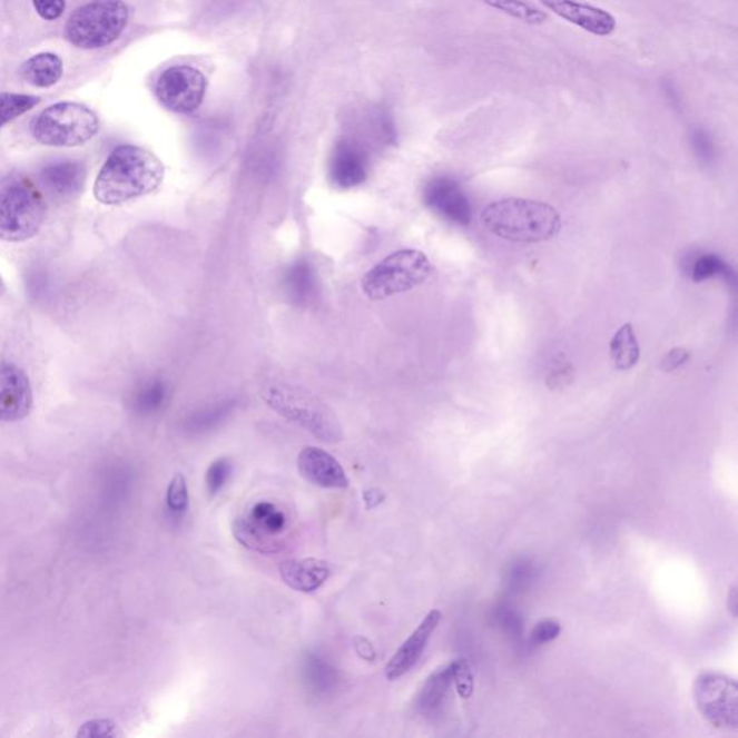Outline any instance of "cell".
Segmentation results:
<instances>
[{
  "label": "cell",
  "mask_w": 738,
  "mask_h": 738,
  "mask_svg": "<svg viewBox=\"0 0 738 738\" xmlns=\"http://www.w3.org/2000/svg\"><path fill=\"white\" fill-rule=\"evenodd\" d=\"M46 218V199L31 179L21 173L0 175V242H28Z\"/></svg>",
  "instance_id": "3957f363"
},
{
  "label": "cell",
  "mask_w": 738,
  "mask_h": 738,
  "mask_svg": "<svg viewBox=\"0 0 738 738\" xmlns=\"http://www.w3.org/2000/svg\"><path fill=\"white\" fill-rule=\"evenodd\" d=\"M424 203L439 217L456 226L468 227L472 222V205L461 184L449 176L430 180L423 193Z\"/></svg>",
  "instance_id": "8fae6325"
},
{
  "label": "cell",
  "mask_w": 738,
  "mask_h": 738,
  "mask_svg": "<svg viewBox=\"0 0 738 738\" xmlns=\"http://www.w3.org/2000/svg\"><path fill=\"white\" fill-rule=\"evenodd\" d=\"M33 405L31 381L26 371L11 363H0V422L27 419Z\"/></svg>",
  "instance_id": "7c38bea8"
},
{
  "label": "cell",
  "mask_w": 738,
  "mask_h": 738,
  "mask_svg": "<svg viewBox=\"0 0 738 738\" xmlns=\"http://www.w3.org/2000/svg\"><path fill=\"white\" fill-rule=\"evenodd\" d=\"M124 0H91L68 19L66 37L82 50H99L114 43L129 23Z\"/></svg>",
  "instance_id": "5b68a950"
},
{
  "label": "cell",
  "mask_w": 738,
  "mask_h": 738,
  "mask_svg": "<svg viewBox=\"0 0 738 738\" xmlns=\"http://www.w3.org/2000/svg\"><path fill=\"white\" fill-rule=\"evenodd\" d=\"M689 358H691V352L678 346V348L669 351L668 354L663 356L661 368L663 373H673V371L681 368Z\"/></svg>",
  "instance_id": "d590c367"
},
{
  "label": "cell",
  "mask_w": 738,
  "mask_h": 738,
  "mask_svg": "<svg viewBox=\"0 0 738 738\" xmlns=\"http://www.w3.org/2000/svg\"><path fill=\"white\" fill-rule=\"evenodd\" d=\"M166 506L175 515H183L189 506V492L187 479L183 473H176L166 491Z\"/></svg>",
  "instance_id": "83f0119b"
},
{
  "label": "cell",
  "mask_w": 738,
  "mask_h": 738,
  "mask_svg": "<svg viewBox=\"0 0 738 738\" xmlns=\"http://www.w3.org/2000/svg\"><path fill=\"white\" fill-rule=\"evenodd\" d=\"M4 292H7V287H4V283L2 281V277H0V296H3Z\"/></svg>",
  "instance_id": "f35d334b"
},
{
  "label": "cell",
  "mask_w": 738,
  "mask_h": 738,
  "mask_svg": "<svg viewBox=\"0 0 738 738\" xmlns=\"http://www.w3.org/2000/svg\"><path fill=\"white\" fill-rule=\"evenodd\" d=\"M168 400V387L163 380H150L134 395V409L139 414H154L164 407Z\"/></svg>",
  "instance_id": "cb8c5ba5"
},
{
  "label": "cell",
  "mask_w": 738,
  "mask_h": 738,
  "mask_svg": "<svg viewBox=\"0 0 738 738\" xmlns=\"http://www.w3.org/2000/svg\"><path fill=\"white\" fill-rule=\"evenodd\" d=\"M317 273L312 263L307 260H297L287 268L285 278H283V288L292 303L297 306L309 305L317 295Z\"/></svg>",
  "instance_id": "d6986e66"
},
{
  "label": "cell",
  "mask_w": 738,
  "mask_h": 738,
  "mask_svg": "<svg viewBox=\"0 0 738 738\" xmlns=\"http://www.w3.org/2000/svg\"><path fill=\"white\" fill-rule=\"evenodd\" d=\"M698 710L714 727L737 730L738 688L735 678L707 672L697 679L693 688Z\"/></svg>",
  "instance_id": "30bf717a"
},
{
  "label": "cell",
  "mask_w": 738,
  "mask_h": 738,
  "mask_svg": "<svg viewBox=\"0 0 738 738\" xmlns=\"http://www.w3.org/2000/svg\"><path fill=\"white\" fill-rule=\"evenodd\" d=\"M164 178L165 166L158 156L139 146H119L97 175L95 197L105 205L129 203L155 193Z\"/></svg>",
  "instance_id": "6da1fadb"
},
{
  "label": "cell",
  "mask_w": 738,
  "mask_h": 738,
  "mask_svg": "<svg viewBox=\"0 0 738 738\" xmlns=\"http://www.w3.org/2000/svg\"><path fill=\"white\" fill-rule=\"evenodd\" d=\"M87 173L80 163H58L48 165L42 169L41 183L43 187L57 198H72L85 188Z\"/></svg>",
  "instance_id": "ac0fdd59"
},
{
  "label": "cell",
  "mask_w": 738,
  "mask_h": 738,
  "mask_svg": "<svg viewBox=\"0 0 738 738\" xmlns=\"http://www.w3.org/2000/svg\"><path fill=\"white\" fill-rule=\"evenodd\" d=\"M232 472L233 466L227 459H218L208 468L205 485H207L209 495L215 496L223 491Z\"/></svg>",
  "instance_id": "f1b7e54d"
},
{
  "label": "cell",
  "mask_w": 738,
  "mask_h": 738,
  "mask_svg": "<svg viewBox=\"0 0 738 738\" xmlns=\"http://www.w3.org/2000/svg\"><path fill=\"white\" fill-rule=\"evenodd\" d=\"M691 277L697 283L711 281V278L717 277L725 278L726 282H735V273L716 254H706V256L698 257L697 262L693 263Z\"/></svg>",
  "instance_id": "484cf974"
},
{
  "label": "cell",
  "mask_w": 738,
  "mask_h": 738,
  "mask_svg": "<svg viewBox=\"0 0 738 738\" xmlns=\"http://www.w3.org/2000/svg\"><path fill=\"white\" fill-rule=\"evenodd\" d=\"M368 176V155L358 141L342 139L329 160V179L334 187L352 189L365 183Z\"/></svg>",
  "instance_id": "5bb4252c"
},
{
  "label": "cell",
  "mask_w": 738,
  "mask_h": 738,
  "mask_svg": "<svg viewBox=\"0 0 738 738\" xmlns=\"http://www.w3.org/2000/svg\"><path fill=\"white\" fill-rule=\"evenodd\" d=\"M288 530L287 513L273 502L262 501L234 521V537L253 551L272 554L283 549Z\"/></svg>",
  "instance_id": "ba28073f"
},
{
  "label": "cell",
  "mask_w": 738,
  "mask_h": 738,
  "mask_svg": "<svg viewBox=\"0 0 738 738\" xmlns=\"http://www.w3.org/2000/svg\"><path fill=\"white\" fill-rule=\"evenodd\" d=\"M354 644H355V651L356 653L360 655L361 658L365 659V661L368 662L375 661L376 658L375 649L373 647V643H371L368 639L355 638Z\"/></svg>",
  "instance_id": "8d00e7d4"
},
{
  "label": "cell",
  "mask_w": 738,
  "mask_h": 738,
  "mask_svg": "<svg viewBox=\"0 0 738 738\" xmlns=\"http://www.w3.org/2000/svg\"><path fill=\"white\" fill-rule=\"evenodd\" d=\"M37 13L46 21H56L66 11V0H32Z\"/></svg>",
  "instance_id": "e575fe53"
},
{
  "label": "cell",
  "mask_w": 738,
  "mask_h": 738,
  "mask_svg": "<svg viewBox=\"0 0 738 738\" xmlns=\"http://www.w3.org/2000/svg\"><path fill=\"white\" fill-rule=\"evenodd\" d=\"M301 475L315 486L324 489H345L350 481L345 469L331 453L321 447H305L297 457Z\"/></svg>",
  "instance_id": "2e32d148"
},
{
  "label": "cell",
  "mask_w": 738,
  "mask_h": 738,
  "mask_svg": "<svg viewBox=\"0 0 738 738\" xmlns=\"http://www.w3.org/2000/svg\"><path fill=\"white\" fill-rule=\"evenodd\" d=\"M452 681L456 686L459 696L469 698L473 692V676L471 667L464 659H459L451 665Z\"/></svg>",
  "instance_id": "f546056e"
},
{
  "label": "cell",
  "mask_w": 738,
  "mask_h": 738,
  "mask_svg": "<svg viewBox=\"0 0 738 738\" xmlns=\"http://www.w3.org/2000/svg\"><path fill=\"white\" fill-rule=\"evenodd\" d=\"M557 17L596 37H609L618 28L612 13L579 0H540Z\"/></svg>",
  "instance_id": "4fadbf2b"
},
{
  "label": "cell",
  "mask_w": 738,
  "mask_h": 738,
  "mask_svg": "<svg viewBox=\"0 0 738 738\" xmlns=\"http://www.w3.org/2000/svg\"><path fill=\"white\" fill-rule=\"evenodd\" d=\"M121 736L119 727L111 720H92L80 727L78 737H117Z\"/></svg>",
  "instance_id": "4dcf8cb0"
},
{
  "label": "cell",
  "mask_w": 738,
  "mask_h": 738,
  "mask_svg": "<svg viewBox=\"0 0 738 738\" xmlns=\"http://www.w3.org/2000/svg\"><path fill=\"white\" fill-rule=\"evenodd\" d=\"M610 358L616 370L628 371L637 366L640 360V346L633 326L624 324L610 341Z\"/></svg>",
  "instance_id": "44dd1931"
},
{
  "label": "cell",
  "mask_w": 738,
  "mask_h": 738,
  "mask_svg": "<svg viewBox=\"0 0 738 738\" xmlns=\"http://www.w3.org/2000/svg\"><path fill=\"white\" fill-rule=\"evenodd\" d=\"M561 624L554 619L542 620L532 629L531 638L535 643H547L559 638Z\"/></svg>",
  "instance_id": "836d02e7"
},
{
  "label": "cell",
  "mask_w": 738,
  "mask_h": 738,
  "mask_svg": "<svg viewBox=\"0 0 738 738\" xmlns=\"http://www.w3.org/2000/svg\"><path fill=\"white\" fill-rule=\"evenodd\" d=\"M452 682V671L451 665L446 668L440 669L433 673L432 677L427 679V682L424 683L422 692L419 697V706L424 712H430L436 710L440 706V702L443 701L444 696H446L449 687Z\"/></svg>",
  "instance_id": "603a6c76"
},
{
  "label": "cell",
  "mask_w": 738,
  "mask_h": 738,
  "mask_svg": "<svg viewBox=\"0 0 738 738\" xmlns=\"http://www.w3.org/2000/svg\"><path fill=\"white\" fill-rule=\"evenodd\" d=\"M306 672L307 676H309V682H312L313 686L317 688L329 687L332 681V669L331 667H327L324 661H321V659L312 657L309 661H307Z\"/></svg>",
  "instance_id": "d6a6232c"
},
{
  "label": "cell",
  "mask_w": 738,
  "mask_h": 738,
  "mask_svg": "<svg viewBox=\"0 0 738 738\" xmlns=\"http://www.w3.org/2000/svg\"><path fill=\"white\" fill-rule=\"evenodd\" d=\"M283 583L301 593H312L329 580L331 565L324 560H286L278 565Z\"/></svg>",
  "instance_id": "e0dca14e"
},
{
  "label": "cell",
  "mask_w": 738,
  "mask_h": 738,
  "mask_svg": "<svg viewBox=\"0 0 738 738\" xmlns=\"http://www.w3.org/2000/svg\"><path fill=\"white\" fill-rule=\"evenodd\" d=\"M440 622H442V612L437 609L432 610L419 624V628L410 634V638L401 644L398 651L394 653V657L385 667V677L390 681H397L405 673L412 671L414 665L426 651L430 639H432Z\"/></svg>",
  "instance_id": "9a60e30c"
},
{
  "label": "cell",
  "mask_w": 738,
  "mask_h": 738,
  "mask_svg": "<svg viewBox=\"0 0 738 738\" xmlns=\"http://www.w3.org/2000/svg\"><path fill=\"white\" fill-rule=\"evenodd\" d=\"M262 397L273 412L303 430H307L321 442H341L340 420L325 403L307 391L288 387V385H270L262 391Z\"/></svg>",
  "instance_id": "277c9868"
},
{
  "label": "cell",
  "mask_w": 738,
  "mask_h": 738,
  "mask_svg": "<svg viewBox=\"0 0 738 738\" xmlns=\"http://www.w3.org/2000/svg\"><path fill=\"white\" fill-rule=\"evenodd\" d=\"M208 78L199 68L174 66L156 81V97L160 105L176 115H190L198 110L207 95Z\"/></svg>",
  "instance_id": "9c48e42d"
},
{
  "label": "cell",
  "mask_w": 738,
  "mask_h": 738,
  "mask_svg": "<svg viewBox=\"0 0 738 738\" xmlns=\"http://www.w3.org/2000/svg\"><path fill=\"white\" fill-rule=\"evenodd\" d=\"M691 141L697 158L702 164H711L714 158H716V148H714L712 140L707 131L701 129L693 131Z\"/></svg>",
  "instance_id": "1f68e13d"
},
{
  "label": "cell",
  "mask_w": 738,
  "mask_h": 738,
  "mask_svg": "<svg viewBox=\"0 0 738 738\" xmlns=\"http://www.w3.org/2000/svg\"><path fill=\"white\" fill-rule=\"evenodd\" d=\"M432 273L433 266L426 254L414 248H403L390 254L366 273L363 292L370 301H385L423 285Z\"/></svg>",
  "instance_id": "52a82bcc"
},
{
  "label": "cell",
  "mask_w": 738,
  "mask_h": 738,
  "mask_svg": "<svg viewBox=\"0 0 738 738\" xmlns=\"http://www.w3.org/2000/svg\"><path fill=\"white\" fill-rule=\"evenodd\" d=\"M36 96L17 95V92H0V129L12 120L28 114L38 106Z\"/></svg>",
  "instance_id": "4316f807"
},
{
  "label": "cell",
  "mask_w": 738,
  "mask_h": 738,
  "mask_svg": "<svg viewBox=\"0 0 738 738\" xmlns=\"http://www.w3.org/2000/svg\"><path fill=\"white\" fill-rule=\"evenodd\" d=\"M489 8L503 14H508L516 21L528 23V26H542L549 19V14L537 8L535 4L527 0H482Z\"/></svg>",
  "instance_id": "7402d4cb"
},
{
  "label": "cell",
  "mask_w": 738,
  "mask_h": 738,
  "mask_svg": "<svg viewBox=\"0 0 738 738\" xmlns=\"http://www.w3.org/2000/svg\"><path fill=\"white\" fill-rule=\"evenodd\" d=\"M236 407V401H224L213 407L200 410V412L194 413L187 420V429L189 432L194 433H204L208 430H213L223 423L224 419H227V415L233 412Z\"/></svg>",
  "instance_id": "d4e9b609"
},
{
  "label": "cell",
  "mask_w": 738,
  "mask_h": 738,
  "mask_svg": "<svg viewBox=\"0 0 738 738\" xmlns=\"http://www.w3.org/2000/svg\"><path fill=\"white\" fill-rule=\"evenodd\" d=\"M483 227L513 243H544L559 236L563 222L550 204L506 198L489 204L481 214Z\"/></svg>",
  "instance_id": "7a4b0ae2"
},
{
  "label": "cell",
  "mask_w": 738,
  "mask_h": 738,
  "mask_svg": "<svg viewBox=\"0 0 738 738\" xmlns=\"http://www.w3.org/2000/svg\"><path fill=\"white\" fill-rule=\"evenodd\" d=\"M100 130L99 117L80 102H57L33 120V139L51 148H77L86 145Z\"/></svg>",
  "instance_id": "8992f818"
},
{
  "label": "cell",
  "mask_w": 738,
  "mask_h": 738,
  "mask_svg": "<svg viewBox=\"0 0 738 738\" xmlns=\"http://www.w3.org/2000/svg\"><path fill=\"white\" fill-rule=\"evenodd\" d=\"M736 604H737V590H736V586H735V588H732L731 593H730V609H731L732 614H735V616H736V610H737Z\"/></svg>",
  "instance_id": "74e56055"
},
{
  "label": "cell",
  "mask_w": 738,
  "mask_h": 738,
  "mask_svg": "<svg viewBox=\"0 0 738 738\" xmlns=\"http://www.w3.org/2000/svg\"><path fill=\"white\" fill-rule=\"evenodd\" d=\"M21 75L33 87H52L62 78L63 63L61 58L56 56V53H38V56L29 58L23 63Z\"/></svg>",
  "instance_id": "ffe728a7"
}]
</instances>
